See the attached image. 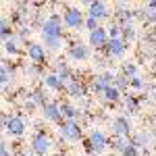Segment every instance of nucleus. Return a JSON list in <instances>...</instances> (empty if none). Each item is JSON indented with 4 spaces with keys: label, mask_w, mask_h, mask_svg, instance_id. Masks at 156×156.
<instances>
[{
    "label": "nucleus",
    "mask_w": 156,
    "mask_h": 156,
    "mask_svg": "<svg viewBox=\"0 0 156 156\" xmlns=\"http://www.w3.org/2000/svg\"><path fill=\"white\" fill-rule=\"evenodd\" d=\"M115 75L112 73H104V75H100V77H96V81H94V92H104L106 87H110V85H115Z\"/></svg>",
    "instance_id": "4468645a"
},
{
    "label": "nucleus",
    "mask_w": 156,
    "mask_h": 156,
    "mask_svg": "<svg viewBox=\"0 0 156 156\" xmlns=\"http://www.w3.org/2000/svg\"><path fill=\"white\" fill-rule=\"evenodd\" d=\"M85 146H87V150H90V152L100 154V152H104V150H106L108 140H106V135L100 131V129H92V131H90V137H87V142H85Z\"/></svg>",
    "instance_id": "f03ea898"
},
{
    "label": "nucleus",
    "mask_w": 156,
    "mask_h": 156,
    "mask_svg": "<svg viewBox=\"0 0 156 156\" xmlns=\"http://www.w3.org/2000/svg\"><path fill=\"white\" fill-rule=\"evenodd\" d=\"M4 50L9 54H19V37L11 36L9 40H4Z\"/></svg>",
    "instance_id": "aec40b11"
},
{
    "label": "nucleus",
    "mask_w": 156,
    "mask_h": 156,
    "mask_svg": "<svg viewBox=\"0 0 156 156\" xmlns=\"http://www.w3.org/2000/svg\"><path fill=\"white\" fill-rule=\"evenodd\" d=\"M0 81H2V85H9V81H11V71H9V65H6V62H2V73H0Z\"/></svg>",
    "instance_id": "a878e982"
},
{
    "label": "nucleus",
    "mask_w": 156,
    "mask_h": 156,
    "mask_svg": "<svg viewBox=\"0 0 156 156\" xmlns=\"http://www.w3.org/2000/svg\"><path fill=\"white\" fill-rule=\"evenodd\" d=\"M154 71H156V60H154Z\"/></svg>",
    "instance_id": "58836bf2"
},
{
    "label": "nucleus",
    "mask_w": 156,
    "mask_h": 156,
    "mask_svg": "<svg viewBox=\"0 0 156 156\" xmlns=\"http://www.w3.org/2000/svg\"><path fill=\"white\" fill-rule=\"evenodd\" d=\"M125 106H127L129 112H137V100H135L133 96H127L125 98Z\"/></svg>",
    "instance_id": "c85d7f7f"
},
{
    "label": "nucleus",
    "mask_w": 156,
    "mask_h": 156,
    "mask_svg": "<svg viewBox=\"0 0 156 156\" xmlns=\"http://www.w3.org/2000/svg\"><path fill=\"white\" fill-rule=\"evenodd\" d=\"M67 92H69L73 98H81V96H85L83 85L79 83L77 79H69V81H67Z\"/></svg>",
    "instance_id": "f3484780"
},
{
    "label": "nucleus",
    "mask_w": 156,
    "mask_h": 156,
    "mask_svg": "<svg viewBox=\"0 0 156 156\" xmlns=\"http://www.w3.org/2000/svg\"><path fill=\"white\" fill-rule=\"evenodd\" d=\"M44 44L48 50H60L62 48V37H44Z\"/></svg>",
    "instance_id": "412c9836"
},
{
    "label": "nucleus",
    "mask_w": 156,
    "mask_h": 156,
    "mask_svg": "<svg viewBox=\"0 0 156 156\" xmlns=\"http://www.w3.org/2000/svg\"><path fill=\"white\" fill-rule=\"evenodd\" d=\"M83 25L90 29V31H96L98 27H100V25H98V19H94V17H85V23Z\"/></svg>",
    "instance_id": "c756f323"
},
{
    "label": "nucleus",
    "mask_w": 156,
    "mask_h": 156,
    "mask_svg": "<svg viewBox=\"0 0 156 156\" xmlns=\"http://www.w3.org/2000/svg\"><path fill=\"white\" fill-rule=\"evenodd\" d=\"M60 110H62V119L65 121H75L79 117V110L73 106V104H69V102H62L60 104Z\"/></svg>",
    "instance_id": "6ab92c4d"
},
{
    "label": "nucleus",
    "mask_w": 156,
    "mask_h": 156,
    "mask_svg": "<svg viewBox=\"0 0 156 156\" xmlns=\"http://www.w3.org/2000/svg\"><path fill=\"white\" fill-rule=\"evenodd\" d=\"M152 34H154V37H156V23L152 25Z\"/></svg>",
    "instance_id": "e433bc0d"
},
{
    "label": "nucleus",
    "mask_w": 156,
    "mask_h": 156,
    "mask_svg": "<svg viewBox=\"0 0 156 156\" xmlns=\"http://www.w3.org/2000/svg\"><path fill=\"white\" fill-rule=\"evenodd\" d=\"M42 112H44V119L52 121V123H62V110H60V104L56 102H46L42 106Z\"/></svg>",
    "instance_id": "9d476101"
},
{
    "label": "nucleus",
    "mask_w": 156,
    "mask_h": 156,
    "mask_svg": "<svg viewBox=\"0 0 156 156\" xmlns=\"http://www.w3.org/2000/svg\"><path fill=\"white\" fill-rule=\"evenodd\" d=\"M127 85H129V79H127V77H117V79H115V87H117V90H123V87H127Z\"/></svg>",
    "instance_id": "2f4dec72"
},
{
    "label": "nucleus",
    "mask_w": 156,
    "mask_h": 156,
    "mask_svg": "<svg viewBox=\"0 0 156 156\" xmlns=\"http://www.w3.org/2000/svg\"><path fill=\"white\" fill-rule=\"evenodd\" d=\"M62 23L65 27H69V29H77V27H81L85 23L83 19V12L79 11V9H67V11L62 12Z\"/></svg>",
    "instance_id": "423d86ee"
},
{
    "label": "nucleus",
    "mask_w": 156,
    "mask_h": 156,
    "mask_svg": "<svg viewBox=\"0 0 156 156\" xmlns=\"http://www.w3.org/2000/svg\"><path fill=\"white\" fill-rule=\"evenodd\" d=\"M87 17H94V19H106L108 17V6L104 4V2H100V0H96V2H90L87 4Z\"/></svg>",
    "instance_id": "f8f14e48"
},
{
    "label": "nucleus",
    "mask_w": 156,
    "mask_h": 156,
    "mask_svg": "<svg viewBox=\"0 0 156 156\" xmlns=\"http://www.w3.org/2000/svg\"><path fill=\"white\" fill-rule=\"evenodd\" d=\"M87 156H98V154H94V152H90V154H87Z\"/></svg>",
    "instance_id": "4c0bfd02"
},
{
    "label": "nucleus",
    "mask_w": 156,
    "mask_h": 156,
    "mask_svg": "<svg viewBox=\"0 0 156 156\" xmlns=\"http://www.w3.org/2000/svg\"><path fill=\"white\" fill-rule=\"evenodd\" d=\"M56 75H58L62 81H69V79H71V75H69V67H67L65 62H58V65H56Z\"/></svg>",
    "instance_id": "5701e85b"
},
{
    "label": "nucleus",
    "mask_w": 156,
    "mask_h": 156,
    "mask_svg": "<svg viewBox=\"0 0 156 156\" xmlns=\"http://www.w3.org/2000/svg\"><path fill=\"white\" fill-rule=\"evenodd\" d=\"M129 85L135 87V90H146V83L142 81V77H133V79H129Z\"/></svg>",
    "instance_id": "7c9ffc66"
},
{
    "label": "nucleus",
    "mask_w": 156,
    "mask_h": 156,
    "mask_svg": "<svg viewBox=\"0 0 156 156\" xmlns=\"http://www.w3.org/2000/svg\"><path fill=\"white\" fill-rule=\"evenodd\" d=\"M146 9H148V11H154V12H156V0H150V2L146 4Z\"/></svg>",
    "instance_id": "c9c22d12"
},
{
    "label": "nucleus",
    "mask_w": 156,
    "mask_h": 156,
    "mask_svg": "<svg viewBox=\"0 0 156 156\" xmlns=\"http://www.w3.org/2000/svg\"><path fill=\"white\" fill-rule=\"evenodd\" d=\"M121 34L125 36V42H127V40H133L135 37V29H133V25H123Z\"/></svg>",
    "instance_id": "cd10ccee"
},
{
    "label": "nucleus",
    "mask_w": 156,
    "mask_h": 156,
    "mask_svg": "<svg viewBox=\"0 0 156 156\" xmlns=\"http://www.w3.org/2000/svg\"><path fill=\"white\" fill-rule=\"evenodd\" d=\"M108 58H121L125 52H127V42H125V37H115V40H110L108 42V46L104 48Z\"/></svg>",
    "instance_id": "0eeeda50"
},
{
    "label": "nucleus",
    "mask_w": 156,
    "mask_h": 156,
    "mask_svg": "<svg viewBox=\"0 0 156 156\" xmlns=\"http://www.w3.org/2000/svg\"><path fill=\"white\" fill-rule=\"evenodd\" d=\"M148 142H150V135H148L146 131L137 133V135L133 137V144H135V148H137V146H144V150H146V146H148Z\"/></svg>",
    "instance_id": "b1692460"
},
{
    "label": "nucleus",
    "mask_w": 156,
    "mask_h": 156,
    "mask_svg": "<svg viewBox=\"0 0 156 156\" xmlns=\"http://www.w3.org/2000/svg\"><path fill=\"white\" fill-rule=\"evenodd\" d=\"M50 150H52V140L46 133H36L31 137V152L36 156H48Z\"/></svg>",
    "instance_id": "20e7f679"
},
{
    "label": "nucleus",
    "mask_w": 156,
    "mask_h": 156,
    "mask_svg": "<svg viewBox=\"0 0 156 156\" xmlns=\"http://www.w3.org/2000/svg\"><path fill=\"white\" fill-rule=\"evenodd\" d=\"M119 19H121V21H125V25H129V21L133 19V11H121L119 12Z\"/></svg>",
    "instance_id": "473e14b6"
},
{
    "label": "nucleus",
    "mask_w": 156,
    "mask_h": 156,
    "mask_svg": "<svg viewBox=\"0 0 156 156\" xmlns=\"http://www.w3.org/2000/svg\"><path fill=\"white\" fill-rule=\"evenodd\" d=\"M58 131H60V137L67 140V142H77V140H81V127H79L75 121H62Z\"/></svg>",
    "instance_id": "39448f33"
},
{
    "label": "nucleus",
    "mask_w": 156,
    "mask_h": 156,
    "mask_svg": "<svg viewBox=\"0 0 156 156\" xmlns=\"http://www.w3.org/2000/svg\"><path fill=\"white\" fill-rule=\"evenodd\" d=\"M44 83H46V87L54 90V92H62V90H67V81H62L56 73L46 75V77H44Z\"/></svg>",
    "instance_id": "2eb2a0df"
},
{
    "label": "nucleus",
    "mask_w": 156,
    "mask_h": 156,
    "mask_svg": "<svg viewBox=\"0 0 156 156\" xmlns=\"http://www.w3.org/2000/svg\"><path fill=\"white\" fill-rule=\"evenodd\" d=\"M69 56H71L73 60H85L90 56V50H87V46H83V44H73L71 48H69Z\"/></svg>",
    "instance_id": "dca6fc26"
},
{
    "label": "nucleus",
    "mask_w": 156,
    "mask_h": 156,
    "mask_svg": "<svg viewBox=\"0 0 156 156\" xmlns=\"http://www.w3.org/2000/svg\"><path fill=\"white\" fill-rule=\"evenodd\" d=\"M2 123H4V131L12 135V137H19V135H23L25 129H27V125H25V121L19 117V115H12V117H2Z\"/></svg>",
    "instance_id": "f257e3e1"
},
{
    "label": "nucleus",
    "mask_w": 156,
    "mask_h": 156,
    "mask_svg": "<svg viewBox=\"0 0 156 156\" xmlns=\"http://www.w3.org/2000/svg\"><path fill=\"white\" fill-rule=\"evenodd\" d=\"M110 129H112V133L117 137H129L131 123H129V119H125V117H117V119H112V123H110Z\"/></svg>",
    "instance_id": "1a4fd4ad"
},
{
    "label": "nucleus",
    "mask_w": 156,
    "mask_h": 156,
    "mask_svg": "<svg viewBox=\"0 0 156 156\" xmlns=\"http://www.w3.org/2000/svg\"><path fill=\"white\" fill-rule=\"evenodd\" d=\"M0 156H11V152H9V146H6V144L0 146Z\"/></svg>",
    "instance_id": "f704fd0d"
},
{
    "label": "nucleus",
    "mask_w": 156,
    "mask_h": 156,
    "mask_svg": "<svg viewBox=\"0 0 156 156\" xmlns=\"http://www.w3.org/2000/svg\"><path fill=\"white\" fill-rule=\"evenodd\" d=\"M62 19L60 17H50V19H46L44 21V25H42V37H62Z\"/></svg>",
    "instance_id": "7ed1b4c3"
},
{
    "label": "nucleus",
    "mask_w": 156,
    "mask_h": 156,
    "mask_svg": "<svg viewBox=\"0 0 156 156\" xmlns=\"http://www.w3.org/2000/svg\"><path fill=\"white\" fill-rule=\"evenodd\" d=\"M106 29H108V37H110V40H115V37H121V29H123V27L117 25V23H112L110 27H106Z\"/></svg>",
    "instance_id": "bb28decb"
},
{
    "label": "nucleus",
    "mask_w": 156,
    "mask_h": 156,
    "mask_svg": "<svg viewBox=\"0 0 156 156\" xmlns=\"http://www.w3.org/2000/svg\"><path fill=\"white\" fill-rule=\"evenodd\" d=\"M123 77H127V79L137 77V67H135L133 62H125V65H123Z\"/></svg>",
    "instance_id": "4be33fe9"
},
{
    "label": "nucleus",
    "mask_w": 156,
    "mask_h": 156,
    "mask_svg": "<svg viewBox=\"0 0 156 156\" xmlns=\"http://www.w3.org/2000/svg\"><path fill=\"white\" fill-rule=\"evenodd\" d=\"M154 123H156V112H154Z\"/></svg>",
    "instance_id": "ea45409f"
},
{
    "label": "nucleus",
    "mask_w": 156,
    "mask_h": 156,
    "mask_svg": "<svg viewBox=\"0 0 156 156\" xmlns=\"http://www.w3.org/2000/svg\"><path fill=\"white\" fill-rule=\"evenodd\" d=\"M115 148L123 156H137V148L133 144V140H129V137H117L115 140Z\"/></svg>",
    "instance_id": "9b49d317"
},
{
    "label": "nucleus",
    "mask_w": 156,
    "mask_h": 156,
    "mask_svg": "<svg viewBox=\"0 0 156 156\" xmlns=\"http://www.w3.org/2000/svg\"><path fill=\"white\" fill-rule=\"evenodd\" d=\"M58 156H67V154H58Z\"/></svg>",
    "instance_id": "a19ab883"
},
{
    "label": "nucleus",
    "mask_w": 156,
    "mask_h": 156,
    "mask_svg": "<svg viewBox=\"0 0 156 156\" xmlns=\"http://www.w3.org/2000/svg\"><path fill=\"white\" fill-rule=\"evenodd\" d=\"M27 56H29L31 62L42 65L46 60V50H44V46H40V44H27Z\"/></svg>",
    "instance_id": "ddd939ff"
},
{
    "label": "nucleus",
    "mask_w": 156,
    "mask_h": 156,
    "mask_svg": "<svg viewBox=\"0 0 156 156\" xmlns=\"http://www.w3.org/2000/svg\"><path fill=\"white\" fill-rule=\"evenodd\" d=\"M108 42H110V37H108V31L104 27H98L96 31H90V46L96 50H104L108 46Z\"/></svg>",
    "instance_id": "6e6552de"
},
{
    "label": "nucleus",
    "mask_w": 156,
    "mask_h": 156,
    "mask_svg": "<svg viewBox=\"0 0 156 156\" xmlns=\"http://www.w3.org/2000/svg\"><path fill=\"white\" fill-rule=\"evenodd\" d=\"M34 102L44 106V104H46V100H44V94H42V92H36V94H34Z\"/></svg>",
    "instance_id": "72a5a7b5"
},
{
    "label": "nucleus",
    "mask_w": 156,
    "mask_h": 156,
    "mask_svg": "<svg viewBox=\"0 0 156 156\" xmlns=\"http://www.w3.org/2000/svg\"><path fill=\"white\" fill-rule=\"evenodd\" d=\"M0 34H2L4 40H9L11 36H15V34H12V29H11V23H9L6 19H2V23H0Z\"/></svg>",
    "instance_id": "393cba45"
},
{
    "label": "nucleus",
    "mask_w": 156,
    "mask_h": 156,
    "mask_svg": "<svg viewBox=\"0 0 156 156\" xmlns=\"http://www.w3.org/2000/svg\"><path fill=\"white\" fill-rule=\"evenodd\" d=\"M102 100L108 102V104H115V102L121 100V92L115 87V85H110V87H106V90L102 92Z\"/></svg>",
    "instance_id": "a211bd4d"
}]
</instances>
